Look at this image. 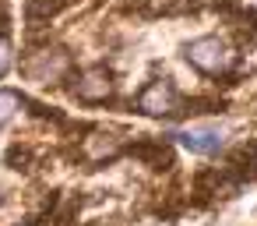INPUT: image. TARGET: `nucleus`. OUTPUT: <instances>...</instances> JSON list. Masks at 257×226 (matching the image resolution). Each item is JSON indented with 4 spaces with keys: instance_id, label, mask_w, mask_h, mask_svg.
Segmentation results:
<instances>
[{
    "instance_id": "nucleus-1",
    "label": "nucleus",
    "mask_w": 257,
    "mask_h": 226,
    "mask_svg": "<svg viewBox=\"0 0 257 226\" xmlns=\"http://www.w3.org/2000/svg\"><path fill=\"white\" fill-rule=\"evenodd\" d=\"M71 67H74V60L60 46H39L22 60V74L29 82H39V85H60L71 74Z\"/></svg>"
},
{
    "instance_id": "nucleus-10",
    "label": "nucleus",
    "mask_w": 257,
    "mask_h": 226,
    "mask_svg": "<svg viewBox=\"0 0 257 226\" xmlns=\"http://www.w3.org/2000/svg\"><path fill=\"white\" fill-rule=\"evenodd\" d=\"M11 67V46H8V39L0 36V74H4Z\"/></svg>"
},
{
    "instance_id": "nucleus-6",
    "label": "nucleus",
    "mask_w": 257,
    "mask_h": 226,
    "mask_svg": "<svg viewBox=\"0 0 257 226\" xmlns=\"http://www.w3.org/2000/svg\"><path fill=\"white\" fill-rule=\"evenodd\" d=\"M180 141H183V148H190L194 156H215L218 148H222V131L218 127H190V131H183V134H176Z\"/></svg>"
},
{
    "instance_id": "nucleus-9",
    "label": "nucleus",
    "mask_w": 257,
    "mask_h": 226,
    "mask_svg": "<svg viewBox=\"0 0 257 226\" xmlns=\"http://www.w3.org/2000/svg\"><path fill=\"white\" fill-rule=\"evenodd\" d=\"M29 159H32V152H29L25 145H11V148H8V163H11V170H29Z\"/></svg>"
},
{
    "instance_id": "nucleus-3",
    "label": "nucleus",
    "mask_w": 257,
    "mask_h": 226,
    "mask_svg": "<svg viewBox=\"0 0 257 226\" xmlns=\"http://www.w3.org/2000/svg\"><path fill=\"white\" fill-rule=\"evenodd\" d=\"M138 113H145V117H169V113H176V92H173V85L166 78L145 85L141 96H138Z\"/></svg>"
},
{
    "instance_id": "nucleus-5",
    "label": "nucleus",
    "mask_w": 257,
    "mask_h": 226,
    "mask_svg": "<svg viewBox=\"0 0 257 226\" xmlns=\"http://www.w3.org/2000/svg\"><path fill=\"white\" fill-rule=\"evenodd\" d=\"M123 152V138H116L113 131H88V138L81 141V156L88 163H109Z\"/></svg>"
},
{
    "instance_id": "nucleus-2",
    "label": "nucleus",
    "mask_w": 257,
    "mask_h": 226,
    "mask_svg": "<svg viewBox=\"0 0 257 226\" xmlns=\"http://www.w3.org/2000/svg\"><path fill=\"white\" fill-rule=\"evenodd\" d=\"M187 60L201 71V74H225L229 67H232V60H236V53L225 46V39H218V36H201V39H194V43H187Z\"/></svg>"
},
{
    "instance_id": "nucleus-8",
    "label": "nucleus",
    "mask_w": 257,
    "mask_h": 226,
    "mask_svg": "<svg viewBox=\"0 0 257 226\" xmlns=\"http://www.w3.org/2000/svg\"><path fill=\"white\" fill-rule=\"evenodd\" d=\"M18 106H22V99H18V92H11V89H0V127H4L15 113H18Z\"/></svg>"
},
{
    "instance_id": "nucleus-7",
    "label": "nucleus",
    "mask_w": 257,
    "mask_h": 226,
    "mask_svg": "<svg viewBox=\"0 0 257 226\" xmlns=\"http://www.w3.org/2000/svg\"><path fill=\"white\" fill-rule=\"evenodd\" d=\"M131 156L145 159V163L155 166V170H169V166H173V152H169V145L159 141V138H141V141H134V145H131Z\"/></svg>"
},
{
    "instance_id": "nucleus-4",
    "label": "nucleus",
    "mask_w": 257,
    "mask_h": 226,
    "mask_svg": "<svg viewBox=\"0 0 257 226\" xmlns=\"http://www.w3.org/2000/svg\"><path fill=\"white\" fill-rule=\"evenodd\" d=\"M74 96L81 103H106L113 96V78L106 67H85L74 82Z\"/></svg>"
},
{
    "instance_id": "nucleus-11",
    "label": "nucleus",
    "mask_w": 257,
    "mask_h": 226,
    "mask_svg": "<svg viewBox=\"0 0 257 226\" xmlns=\"http://www.w3.org/2000/svg\"><path fill=\"white\" fill-rule=\"evenodd\" d=\"M253 159H257V156H253Z\"/></svg>"
}]
</instances>
